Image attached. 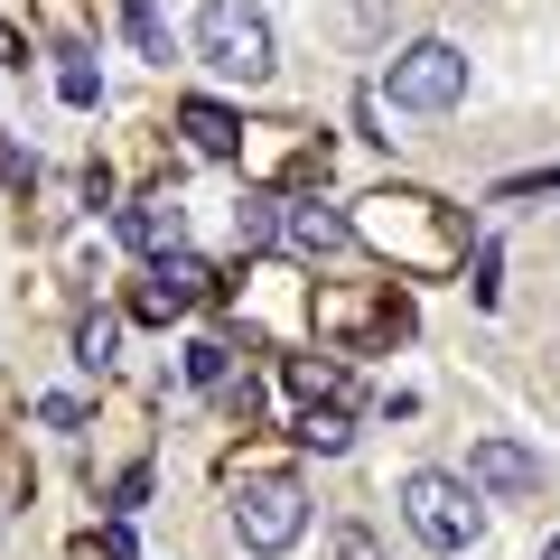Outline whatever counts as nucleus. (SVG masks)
<instances>
[{
  "label": "nucleus",
  "instance_id": "obj_1",
  "mask_svg": "<svg viewBox=\"0 0 560 560\" xmlns=\"http://www.w3.org/2000/svg\"><path fill=\"white\" fill-rule=\"evenodd\" d=\"M197 57L215 66L224 84H271V66H280L271 10H261V0H206L197 10Z\"/></svg>",
  "mask_w": 560,
  "mask_h": 560
},
{
  "label": "nucleus",
  "instance_id": "obj_2",
  "mask_svg": "<svg viewBox=\"0 0 560 560\" xmlns=\"http://www.w3.org/2000/svg\"><path fill=\"white\" fill-rule=\"evenodd\" d=\"M401 523H411L430 551H477V533H486V495H477L467 477L411 467V477H401Z\"/></svg>",
  "mask_w": 560,
  "mask_h": 560
},
{
  "label": "nucleus",
  "instance_id": "obj_3",
  "mask_svg": "<svg viewBox=\"0 0 560 560\" xmlns=\"http://www.w3.org/2000/svg\"><path fill=\"white\" fill-rule=\"evenodd\" d=\"M383 94H393L401 113H448V103H467V57L448 38H411L383 66Z\"/></svg>",
  "mask_w": 560,
  "mask_h": 560
},
{
  "label": "nucleus",
  "instance_id": "obj_4",
  "mask_svg": "<svg viewBox=\"0 0 560 560\" xmlns=\"http://www.w3.org/2000/svg\"><path fill=\"white\" fill-rule=\"evenodd\" d=\"M234 533H243V551H290V541L308 533V495L290 477H243V495H234Z\"/></svg>",
  "mask_w": 560,
  "mask_h": 560
},
{
  "label": "nucleus",
  "instance_id": "obj_5",
  "mask_svg": "<svg viewBox=\"0 0 560 560\" xmlns=\"http://www.w3.org/2000/svg\"><path fill=\"white\" fill-rule=\"evenodd\" d=\"M467 486H477V495H504V504H533L541 495V458L514 448V440H477L467 448Z\"/></svg>",
  "mask_w": 560,
  "mask_h": 560
},
{
  "label": "nucleus",
  "instance_id": "obj_6",
  "mask_svg": "<svg viewBox=\"0 0 560 560\" xmlns=\"http://www.w3.org/2000/svg\"><path fill=\"white\" fill-rule=\"evenodd\" d=\"M280 243L300 261H327V253H355V224L337 215V206H280V224H271Z\"/></svg>",
  "mask_w": 560,
  "mask_h": 560
},
{
  "label": "nucleus",
  "instance_id": "obj_7",
  "mask_svg": "<svg viewBox=\"0 0 560 560\" xmlns=\"http://www.w3.org/2000/svg\"><path fill=\"white\" fill-rule=\"evenodd\" d=\"M206 300V261L197 253H160L150 261V290H140V318H178Z\"/></svg>",
  "mask_w": 560,
  "mask_h": 560
},
{
  "label": "nucleus",
  "instance_id": "obj_8",
  "mask_svg": "<svg viewBox=\"0 0 560 560\" xmlns=\"http://www.w3.org/2000/svg\"><path fill=\"white\" fill-rule=\"evenodd\" d=\"M121 234H131V253H150V261H160V253H178V243H187V215H178L168 197H140L131 215H121Z\"/></svg>",
  "mask_w": 560,
  "mask_h": 560
},
{
  "label": "nucleus",
  "instance_id": "obj_9",
  "mask_svg": "<svg viewBox=\"0 0 560 560\" xmlns=\"http://www.w3.org/2000/svg\"><path fill=\"white\" fill-rule=\"evenodd\" d=\"M187 140H197V150H206V160H234V150H243V131H234V113H224V103H187Z\"/></svg>",
  "mask_w": 560,
  "mask_h": 560
},
{
  "label": "nucleus",
  "instance_id": "obj_10",
  "mask_svg": "<svg viewBox=\"0 0 560 560\" xmlns=\"http://www.w3.org/2000/svg\"><path fill=\"white\" fill-rule=\"evenodd\" d=\"M57 94H66V103H103V75H94L84 47H66V57H57Z\"/></svg>",
  "mask_w": 560,
  "mask_h": 560
},
{
  "label": "nucleus",
  "instance_id": "obj_11",
  "mask_svg": "<svg viewBox=\"0 0 560 560\" xmlns=\"http://www.w3.org/2000/svg\"><path fill=\"white\" fill-rule=\"evenodd\" d=\"M300 440H308V448H327V458H337V448L355 440V430H346V411H337V401H327V411H318V401H308V420H300Z\"/></svg>",
  "mask_w": 560,
  "mask_h": 560
},
{
  "label": "nucleus",
  "instance_id": "obj_12",
  "mask_svg": "<svg viewBox=\"0 0 560 560\" xmlns=\"http://www.w3.org/2000/svg\"><path fill=\"white\" fill-rule=\"evenodd\" d=\"M290 393H308V401H346V364H290Z\"/></svg>",
  "mask_w": 560,
  "mask_h": 560
},
{
  "label": "nucleus",
  "instance_id": "obj_13",
  "mask_svg": "<svg viewBox=\"0 0 560 560\" xmlns=\"http://www.w3.org/2000/svg\"><path fill=\"white\" fill-rule=\"evenodd\" d=\"M113 337H121L113 318H84V327H75V364H84V374H94V364H113Z\"/></svg>",
  "mask_w": 560,
  "mask_h": 560
},
{
  "label": "nucleus",
  "instance_id": "obj_14",
  "mask_svg": "<svg viewBox=\"0 0 560 560\" xmlns=\"http://www.w3.org/2000/svg\"><path fill=\"white\" fill-rule=\"evenodd\" d=\"M131 38H140L150 57L168 66V20H160V0H131Z\"/></svg>",
  "mask_w": 560,
  "mask_h": 560
},
{
  "label": "nucleus",
  "instance_id": "obj_15",
  "mask_svg": "<svg viewBox=\"0 0 560 560\" xmlns=\"http://www.w3.org/2000/svg\"><path fill=\"white\" fill-rule=\"evenodd\" d=\"M327 560H383V541L364 533V523H337V533H327Z\"/></svg>",
  "mask_w": 560,
  "mask_h": 560
},
{
  "label": "nucleus",
  "instance_id": "obj_16",
  "mask_svg": "<svg viewBox=\"0 0 560 560\" xmlns=\"http://www.w3.org/2000/svg\"><path fill=\"white\" fill-rule=\"evenodd\" d=\"M187 383H224V346H215V337L187 346Z\"/></svg>",
  "mask_w": 560,
  "mask_h": 560
},
{
  "label": "nucleus",
  "instance_id": "obj_17",
  "mask_svg": "<svg viewBox=\"0 0 560 560\" xmlns=\"http://www.w3.org/2000/svg\"><path fill=\"white\" fill-rule=\"evenodd\" d=\"M38 420H47V430H84V401H75V393H47Z\"/></svg>",
  "mask_w": 560,
  "mask_h": 560
},
{
  "label": "nucleus",
  "instance_id": "obj_18",
  "mask_svg": "<svg viewBox=\"0 0 560 560\" xmlns=\"http://www.w3.org/2000/svg\"><path fill=\"white\" fill-rule=\"evenodd\" d=\"M541 560H560V533H551V541H541Z\"/></svg>",
  "mask_w": 560,
  "mask_h": 560
}]
</instances>
